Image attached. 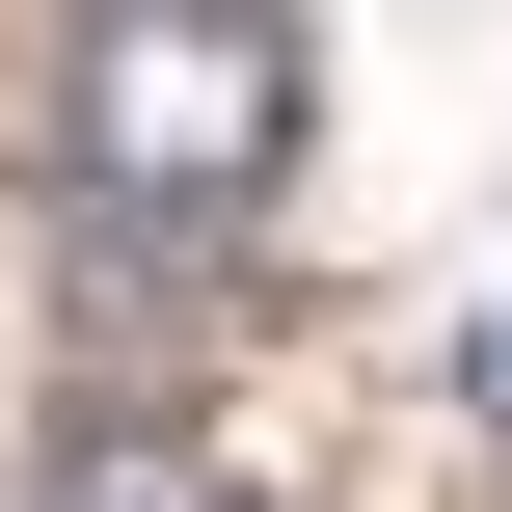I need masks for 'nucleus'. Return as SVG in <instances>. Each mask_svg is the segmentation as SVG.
I'll return each instance as SVG.
<instances>
[{"label": "nucleus", "mask_w": 512, "mask_h": 512, "mask_svg": "<svg viewBox=\"0 0 512 512\" xmlns=\"http://www.w3.org/2000/svg\"><path fill=\"white\" fill-rule=\"evenodd\" d=\"M27 512H243V486H216V459H162V432H81Z\"/></svg>", "instance_id": "nucleus-2"}, {"label": "nucleus", "mask_w": 512, "mask_h": 512, "mask_svg": "<svg viewBox=\"0 0 512 512\" xmlns=\"http://www.w3.org/2000/svg\"><path fill=\"white\" fill-rule=\"evenodd\" d=\"M54 189H81V243H243L297 189V0H81Z\"/></svg>", "instance_id": "nucleus-1"}, {"label": "nucleus", "mask_w": 512, "mask_h": 512, "mask_svg": "<svg viewBox=\"0 0 512 512\" xmlns=\"http://www.w3.org/2000/svg\"><path fill=\"white\" fill-rule=\"evenodd\" d=\"M459 405H486V432H512V297H486V324H459Z\"/></svg>", "instance_id": "nucleus-3"}]
</instances>
